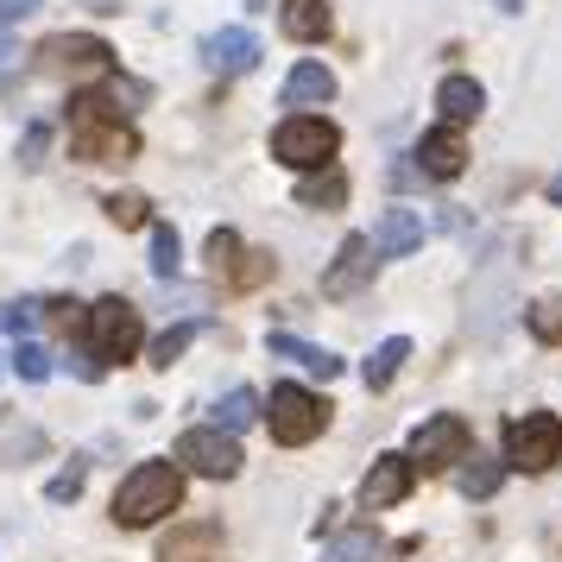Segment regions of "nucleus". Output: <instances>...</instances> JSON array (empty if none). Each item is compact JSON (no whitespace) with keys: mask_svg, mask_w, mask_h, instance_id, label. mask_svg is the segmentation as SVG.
I'll use <instances>...</instances> for the list:
<instances>
[{"mask_svg":"<svg viewBox=\"0 0 562 562\" xmlns=\"http://www.w3.org/2000/svg\"><path fill=\"white\" fill-rule=\"evenodd\" d=\"M203 64L209 70H222V77H240V70H254L259 64V38L247 26H222L203 38Z\"/></svg>","mask_w":562,"mask_h":562,"instance_id":"ddd939ff","label":"nucleus"},{"mask_svg":"<svg viewBox=\"0 0 562 562\" xmlns=\"http://www.w3.org/2000/svg\"><path fill=\"white\" fill-rule=\"evenodd\" d=\"M13 367H20V380H52V355H45V348H38V341H20V348H13Z\"/></svg>","mask_w":562,"mask_h":562,"instance_id":"c756f323","label":"nucleus"},{"mask_svg":"<svg viewBox=\"0 0 562 562\" xmlns=\"http://www.w3.org/2000/svg\"><path fill=\"white\" fill-rule=\"evenodd\" d=\"M411 360V341L405 335H392V341H380L373 348V360H367V392H385V385L398 380V367Z\"/></svg>","mask_w":562,"mask_h":562,"instance_id":"aec40b11","label":"nucleus"},{"mask_svg":"<svg viewBox=\"0 0 562 562\" xmlns=\"http://www.w3.org/2000/svg\"><path fill=\"white\" fill-rule=\"evenodd\" d=\"M335 153H341V133H335V121H323V114H291V121H279V133H272V158L291 165V171H329Z\"/></svg>","mask_w":562,"mask_h":562,"instance_id":"7ed1b4c3","label":"nucleus"},{"mask_svg":"<svg viewBox=\"0 0 562 562\" xmlns=\"http://www.w3.org/2000/svg\"><path fill=\"white\" fill-rule=\"evenodd\" d=\"M45 310H52V304H38V297H13V304H0V323H7L13 335H32Z\"/></svg>","mask_w":562,"mask_h":562,"instance_id":"cd10ccee","label":"nucleus"},{"mask_svg":"<svg viewBox=\"0 0 562 562\" xmlns=\"http://www.w3.org/2000/svg\"><path fill=\"white\" fill-rule=\"evenodd\" d=\"M139 310L127 297H102V304L89 310V341H95V355L102 360H127L139 348Z\"/></svg>","mask_w":562,"mask_h":562,"instance_id":"6e6552de","label":"nucleus"},{"mask_svg":"<svg viewBox=\"0 0 562 562\" xmlns=\"http://www.w3.org/2000/svg\"><path fill=\"white\" fill-rule=\"evenodd\" d=\"M417 247H424V215H417V209H385L380 234H373V254L405 259V254H417Z\"/></svg>","mask_w":562,"mask_h":562,"instance_id":"2eb2a0df","label":"nucleus"},{"mask_svg":"<svg viewBox=\"0 0 562 562\" xmlns=\"http://www.w3.org/2000/svg\"><path fill=\"white\" fill-rule=\"evenodd\" d=\"M272 279V254H240L234 259V284L240 291H254V284H266Z\"/></svg>","mask_w":562,"mask_h":562,"instance_id":"7c9ffc66","label":"nucleus"},{"mask_svg":"<svg viewBox=\"0 0 562 562\" xmlns=\"http://www.w3.org/2000/svg\"><path fill=\"white\" fill-rule=\"evenodd\" d=\"M272 442H284V449H304V442H316L323 436V424H329V411H323V398L316 392H304V385H272Z\"/></svg>","mask_w":562,"mask_h":562,"instance_id":"423d86ee","label":"nucleus"},{"mask_svg":"<svg viewBox=\"0 0 562 562\" xmlns=\"http://www.w3.org/2000/svg\"><path fill=\"white\" fill-rule=\"evenodd\" d=\"M411 158H417V171H424V178L449 183V178H461V165H468V146H461V133L442 121L436 133H424V139H417V153H411Z\"/></svg>","mask_w":562,"mask_h":562,"instance_id":"f8f14e48","label":"nucleus"},{"mask_svg":"<svg viewBox=\"0 0 562 562\" xmlns=\"http://www.w3.org/2000/svg\"><path fill=\"white\" fill-rule=\"evenodd\" d=\"M557 456H562V424L550 417V411H525V417H512L506 468H518V474H543Z\"/></svg>","mask_w":562,"mask_h":562,"instance_id":"20e7f679","label":"nucleus"},{"mask_svg":"<svg viewBox=\"0 0 562 562\" xmlns=\"http://www.w3.org/2000/svg\"><path fill=\"white\" fill-rule=\"evenodd\" d=\"M411 481H417V461L411 456H380L373 468H367V481H360V506L367 512L398 506V499L411 493Z\"/></svg>","mask_w":562,"mask_h":562,"instance_id":"9d476101","label":"nucleus"},{"mask_svg":"<svg viewBox=\"0 0 562 562\" xmlns=\"http://www.w3.org/2000/svg\"><path fill=\"white\" fill-rule=\"evenodd\" d=\"M550 203L562 209V171H557V178H550Z\"/></svg>","mask_w":562,"mask_h":562,"instance_id":"4c0bfd02","label":"nucleus"},{"mask_svg":"<svg viewBox=\"0 0 562 562\" xmlns=\"http://www.w3.org/2000/svg\"><path fill=\"white\" fill-rule=\"evenodd\" d=\"M13 57H20V52H13V38H7V26H0V77L13 70Z\"/></svg>","mask_w":562,"mask_h":562,"instance_id":"c9c22d12","label":"nucleus"},{"mask_svg":"<svg viewBox=\"0 0 562 562\" xmlns=\"http://www.w3.org/2000/svg\"><path fill=\"white\" fill-rule=\"evenodd\" d=\"M525 323H531L537 341H562V297H537V304L525 310Z\"/></svg>","mask_w":562,"mask_h":562,"instance_id":"a878e982","label":"nucleus"},{"mask_svg":"<svg viewBox=\"0 0 562 562\" xmlns=\"http://www.w3.org/2000/svg\"><path fill=\"white\" fill-rule=\"evenodd\" d=\"M499 474H506L499 461H486V456H468V461H461V474H456V486L468 493V499H493V493H499Z\"/></svg>","mask_w":562,"mask_h":562,"instance_id":"412c9836","label":"nucleus"},{"mask_svg":"<svg viewBox=\"0 0 562 562\" xmlns=\"http://www.w3.org/2000/svg\"><path fill=\"white\" fill-rule=\"evenodd\" d=\"M190 341H196V323H178V329H165L153 341V348H146V355H153V367H171V360L183 355V348H190Z\"/></svg>","mask_w":562,"mask_h":562,"instance_id":"c85d7f7f","label":"nucleus"},{"mask_svg":"<svg viewBox=\"0 0 562 562\" xmlns=\"http://www.w3.org/2000/svg\"><path fill=\"white\" fill-rule=\"evenodd\" d=\"M178 461L190 474H203V481H234V474H240V442H234V430H222V424H203V430L178 436Z\"/></svg>","mask_w":562,"mask_h":562,"instance_id":"0eeeda50","label":"nucleus"},{"mask_svg":"<svg viewBox=\"0 0 562 562\" xmlns=\"http://www.w3.org/2000/svg\"><path fill=\"white\" fill-rule=\"evenodd\" d=\"M82 474H89V468H82V461H70L64 474H52V486H45V499H52V506H70V499L82 493Z\"/></svg>","mask_w":562,"mask_h":562,"instance_id":"2f4dec72","label":"nucleus"},{"mask_svg":"<svg viewBox=\"0 0 562 562\" xmlns=\"http://www.w3.org/2000/svg\"><path fill=\"white\" fill-rule=\"evenodd\" d=\"M70 146H77V158H89V165H121V158L139 153L133 127L114 114L108 95H77V108H70Z\"/></svg>","mask_w":562,"mask_h":562,"instance_id":"f03ea898","label":"nucleus"},{"mask_svg":"<svg viewBox=\"0 0 562 562\" xmlns=\"http://www.w3.org/2000/svg\"><path fill=\"white\" fill-rule=\"evenodd\" d=\"M436 108H442V121H449V127H461V121H474V114L486 108V89L474 77H442Z\"/></svg>","mask_w":562,"mask_h":562,"instance_id":"f3484780","label":"nucleus"},{"mask_svg":"<svg viewBox=\"0 0 562 562\" xmlns=\"http://www.w3.org/2000/svg\"><path fill=\"white\" fill-rule=\"evenodd\" d=\"M411 461H417L424 474H430V468H449V461H468V424H461V417H430V424H417Z\"/></svg>","mask_w":562,"mask_h":562,"instance_id":"1a4fd4ad","label":"nucleus"},{"mask_svg":"<svg viewBox=\"0 0 562 562\" xmlns=\"http://www.w3.org/2000/svg\"><path fill=\"white\" fill-rule=\"evenodd\" d=\"M266 348H272V360H291V367H304V373H316V380H335V373H341V360H335L329 348L297 341V335H266Z\"/></svg>","mask_w":562,"mask_h":562,"instance_id":"dca6fc26","label":"nucleus"},{"mask_svg":"<svg viewBox=\"0 0 562 562\" xmlns=\"http://www.w3.org/2000/svg\"><path fill=\"white\" fill-rule=\"evenodd\" d=\"M45 0H0V26H20V20H32Z\"/></svg>","mask_w":562,"mask_h":562,"instance_id":"f704fd0d","label":"nucleus"},{"mask_svg":"<svg viewBox=\"0 0 562 562\" xmlns=\"http://www.w3.org/2000/svg\"><path fill=\"white\" fill-rule=\"evenodd\" d=\"M45 146H52V127H26V139H20V171H38L45 165Z\"/></svg>","mask_w":562,"mask_h":562,"instance_id":"72a5a7b5","label":"nucleus"},{"mask_svg":"<svg viewBox=\"0 0 562 562\" xmlns=\"http://www.w3.org/2000/svg\"><path fill=\"white\" fill-rule=\"evenodd\" d=\"M102 209H108V222H114V228H146V222H153V203H146L139 190H114Z\"/></svg>","mask_w":562,"mask_h":562,"instance_id":"5701e85b","label":"nucleus"},{"mask_svg":"<svg viewBox=\"0 0 562 562\" xmlns=\"http://www.w3.org/2000/svg\"><path fill=\"white\" fill-rule=\"evenodd\" d=\"M284 32H291V38H323V32H329L323 0H284Z\"/></svg>","mask_w":562,"mask_h":562,"instance_id":"4be33fe9","label":"nucleus"},{"mask_svg":"<svg viewBox=\"0 0 562 562\" xmlns=\"http://www.w3.org/2000/svg\"><path fill=\"white\" fill-rule=\"evenodd\" d=\"M373 557H380V537L373 531H348L323 550V562H373Z\"/></svg>","mask_w":562,"mask_h":562,"instance_id":"393cba45","label":"nucleus"},{"mask_svg":"<svg viewBox=\"0 0 562 562\" xmlns=\"http://www.w3.org/2000/svg\"><path fill=\"white\" fill-rule=\"evenodd\" d=\"M178 506H183L178 461H139L127 481H121V493H114V525L146 531V525H158L165 512H178Z\"/></svg>","mask_w":562,"mask_h":562,"instance_id":"f257e3e1","label":"nucleus"},{"mask_svg":"<svg viewBox=\"0 0 562 562\" xmlns=\"http://www.w3.org/2000/svg\"><path fill=\"white\" fill-rule=\"evenodd\" d=\"M77 7H89V13H102V20H108V13H121V0H77Z\"/></svg>","mask_w":562,"mask_h":562,"instance_id":"e433bc0d","label":"nucleus"},{"mask_svg":"<svg viewBox=\"0 0 562 562\" xmlns=\"http://www.w3.org/2000/svg\"><path fill=\"white\" fill-rule=\"evenodd\" d=\"M335 95V77L323 70V64H297L291 77H284V108H316Z\"/></svg>","mask_w":562,"mask_h":562,"instance_id":"a211bd4d","label":"nucleus"},{"mask_svg":"<svg viewBox=\"0 0 562 562\" xmlns=\"http://www.w3.org/2000/svg\"><path fill=\"white\" fill-rule=\"evenodd\" d=\"M254 417H259V398H254V392H247V385H234L228 398L215 405V424H222V430H247Z\"/></svg>","mask_w":562,"mask_h":562,"instance_id":"b1692460","label":"nucleus"},{"mask_svg":"<svg viewBox=\"0 0 562 562\" xmlns=\"http://www.w3.org/2000/svg\"><path fill=\"white\" fill-rule=\"evenodd\" d=\"M209 259H215V272H234V259H240V234L215 228V234H209Z\"/></svg>","mask_w":562,"mask_h":562,"instance_id":"473e14b6","label":"nucleus"},{"mask_svg":"<svg viewBox=\"0 0 562 562\" xmlns=\"http://www.w3.org/2000/svg\"><path fill=\"white\" fill-rule=\"evenodd\" d=\"M297 203L304 209H341L348 203V178H341V171H304V183H297Z\"/></svg>","mask_w":562,"mask_h":562,"instance_id":"6ab92c4d","label":"nucleus"},{"mask_svg":"<svg viewBox=\"0 0 562 562\" xmlns=\"http://www.w3.org/2000/svg\"><path fill=\"white\" fill-rule=\"evenodd\" d=\"M373 240L367 234H348L341 240V254H335V266L323 272V297H355L360 284H367V272H373Z\"/></svg>","mask_w":562,"mask_h":562,"instance_id":"9b49d317","label":"nucleus"},{"mask_svg":"<svg viewBox=\"0 0 562 562\" xmlns=\"http://www.w3.org/2000/svg\"><path fill=\"white\" fill-rule=\"evenodd\" d=\"M499 7H506V13H518V0H499Z\"/></svg>","mask_w":562,"mask_h":562,"instance_id":"58836bf2","label":"nucleus"},{"mask_svg":"<svg viewBox=\"0 0 562 562\" xmlns=\"http://www.w3.org/2000/svg\"><path fill=\"white\" fill-rule=\"evenodd\" d=\"M108 64H114V52H108L95 32H57V38H45L38 45V70L45 77H108Z\"/></svg>","mask_w":562,"mask_h":562,"instance_id":"39448f33","label":"nucleus"},{"mask_svg":"<svg viewBox=\"0 0 562 562\" xmlns=\"http://www.w3.org/2000/svg\"><path fill=\"white\" fill-rule=\"evenodd\" d=\"M158 562H222V525L196 518V525L171 531L165 537V550H158Z\"/></svg>","mask_w":562,"mask_h":562,"instance_id":"4468645a","label":"nucleus"},{"mask_svg":"<svg viewBox=\"0 0 562 562\" xmlns=\"http://www.w3.org/2000/svg\"><path fill=\"white\" fill-rule=\"evenodd\" d=\"M153 272L158 279H178V228L153 222Z\"/></svg>","mask_w":562,"mask_h":562,"instance_id":"bb28decb","label":"nucleus"}]
</instances>
